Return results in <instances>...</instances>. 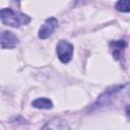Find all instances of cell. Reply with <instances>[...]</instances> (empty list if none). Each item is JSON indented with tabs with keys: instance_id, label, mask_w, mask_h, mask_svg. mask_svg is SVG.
Here are the masks:
<instances>
[{
	"instance_id": "cell-5",
	"label": "cell",
	"mask_w": 130,
	"mask_h": 130,
	"mask_svg": "<svg viewBox=\"0 0 130 130\" xmlns=\"http://www.w3.org/2000/svg\"><path fill=\"white\" fill-rule=\"evenodd\" d=\"M41 130H70L68 123L62 118H53L47 122Z\"/></svg>"
},
{
	"instance_id": "cell-6",
	"label": "cell",
	"mask_w": 130,
	"mask_h": 130,
	"mask_svg": "<svg viewBox=\"0 0 130 130\" xmlns=\"http://www.w3.org/2000/svg\"><path fill=\"white\" fill-rule=\"evenodd\" d=\"M111 50L113 53V56L116 59H120L123 55V51L127 46V43L124 40H120V41H116L111 43Z\"/></svg>"
},
{
	"instance_id": "cell-1",
	"label": "cell",
	"mask_w": 130,
	"mask_h": 130,
	"mask_svg": "<svg viewBox=\"0 0 130 130\" xmlns=\"http://www.w3.org/2000/svg\"><path fill=\"white\" fill-rule=\"evenodd\" d=\"M30 17L24 13L15 11L11 8H2L0 10V21L8 26L19 27L21 25H26L30 21Z\"/></svg>"
},
{
	"instance_id": "cell-8",
	"label": "cell",
	"mask_w": 130,
	"mask_h": 130,
	"mask_svg": "<svg viewBox=\"0 0 130 130\" xmlns=\"http://www.w3.org/2000/svg\"><path fill=\"white\" fill-rule=\"evenodd\" d=\"M116 9L120 12H129V1L128 0L118 1L116 4Z\"/></svg>"
},
{
	"instance_id": "cell-2",
	"label": "cell",
	"mask_w": 130,
	"mask_h": 130,
	"mask_svg": "<svg viewBox=\"0 0 130 130\" xmlns=\"http://www.w3.org/2000/svg\"><path fill=\"white\" fill-rule=\"evenodd\" d=\"M73 50H74L73 45L65 40L59 41V43L57 44V47H56L57 56H58L59 60L64 64L68 63L72 59Z\"/></svg>"
},
{
	"instance_id": "cell-7",
	"label": "cell",
	"mask_w": 130,
	"mask_h": 130,
	"mask_svg": "<svg viewBox=\"0 0 130 130\" xmlns=\"http://www.w3.org/2000/svg\"><path fill=\"white\" fill-rule=\"evenodd\" d=\"M32 107L37 108V109H44V110H49L53 108V103L51 100L47 99V98H39L37 100H35L31 103Z\"/></svg>"
},
{
	"instance_id": "cell-3",
	"label": "cell",
	"mask_w": 130,
	"mask_h": 130,
	"mask_svg": "<svg viewBox=\"0 0 130 130\" xmlns=\"http://www.w3.org/2000/svg\"><path fill=\"white\" fill-rule=\"evenodd\" d=\"M58 20L55 17H49L45 20V22L41 25V27L39 28V38L42 40L48 39L49 37H51L54 31L57 29L58 27Z\"/></svg>"
},
{
	"instance_id": "cell-4",
	"label": "cell",
	"mask_w": 130,
	"mask_h": 130,
	"mask_svg": "<svg viewBox=\"0 0 130 130\" xmlns=\"http://www.w3.org/2000/svg\"><path fill=\"white\" fill-rule=\"evenodd\" d=\"M19 44V39L9 30L0 32V47L2 49H14Z\"/></svg>"
}]
</instances>
